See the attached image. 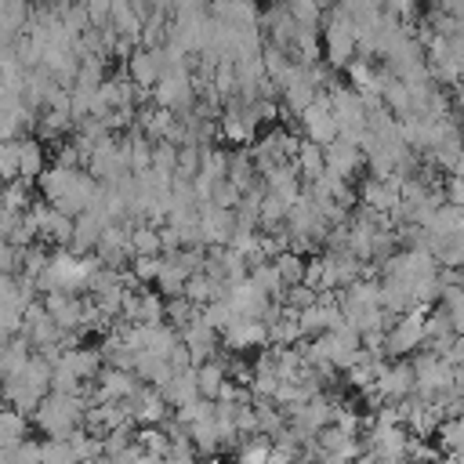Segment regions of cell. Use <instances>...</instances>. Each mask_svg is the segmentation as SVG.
Returning a JSON list of instances; mask_svg holds the SVG:
<instances>
[{"mask_svg": "<svg viewBox=\"0 0 464 464\" xmlns=\"http://www.w3.org/2000/svg\"><path fill=\"white\" fill-rule=\"evenodd\" d=\"M178 156H181L178 145H170V141H156V149H152V167L174 178V170H178Z\"/></svg>", "mask_w": 464, "mask_h": 464, "instance_id": "cell-42", "label": "cell"}, {"mask_svg": "<svg viewBox=\"0 0 464 464\" xmlns=\"http://www.w3.org/2000/svg\"><path fill=\"white\" fill-rule=\"evenodd\" d=\"M102 65H105V58H87V62H80V72H76V83L72 87H80V91H98L105 80H102Z\"/></svg>", "mask_w": 464, "mask_h": 464, "instance_id": "cell-38", "label": "cell"}, {"mask_svg": "<svg viewBox=\"0 0 464 464\" xmlns=\"http://www.w3.org/2000/svg\"><path fill=\"white\" fill-rule=\"evenodd\" d=\"M283 304L286 308H294V312H304V308H312V304H319V290H312V286H290L286 294H283Z\"/></svg>", "mask_w": 464, "mask_h": 464, "instance_id": "cell-44", "label": "cell"}, {"mask_svg": "<svg viewBox=\"0 0 464 464\" xmlns=\"http://www.w3.org/2000/svg\"><path fill=\"white\" fill-rule=\"evenodd\" d=\"M290 14H294L297 25H304V29H319L323 7H319V4H304V0H290Z\"/></svg>", "mask_w": 464, "mask_h": 464, "instance_id": "cell-46", "label": "cell"}, {"mask_svg": "<svg viewBox=\"0 0 464 464\" xmlns=\"http://www.w3.org/2000/svg\"><path fill=\"white\" fill-rule=\"evenodd\" d=\"M134 442L145 450V453H152V457H167L170 450H174V439L163 431V428H141V431H134Z\"/></svg>", "mask_w": 464, "mask_h": 464, "instance_id": "cell-30", "label": "cell"}, {"mask_svg": "<svg viewBox=\"0 0 464 464\" xmlns=\"http://www.w3.org/2000/svg\"><path fill=\"white\" fill-rule=\"evenodd\" d=\"M163 464H196V457H192V442H174V450L163 457Z\"/></svg>", "mask_w": 464, "mask_h": 464, "instance_id": "cell-51", "label": "cell"}, {"mask_svg": "<svg viewBox=\"0 0 464 464\" xmlns=\"http://www.w3.org/2000/svg\"><path fill=\"white\" fill-rule=\"evenodd\" d=\"M102 232H105V225H102L94 214H83V218H76V228H72V243H69V254H76V257H87V250H98V243H102Z\"/></svg>", "mask_w": 464, "mask_h": 464, "instance_id": "cell-16", "label": "cell"}, {"mask_svg": "<svg viewBox=\"0 0 464 464\" xmlns=\"http://www.w3.org/2000/svg\"><path fill=\"white\" fill-rule=\"evenodd\" d=\"M69 446H72L76 460H102V457H105V453H102V439H94L87 428L72 431V435H69Z\"/></svg>", "mask_w": 464, "mask_h": 464, "instance_id": "cell-34", "label": "cell"}, {"mask_svg": "<svg viewBox=\"0 0 464 464\" xmlns=\"http://www.w3.org/2000/svg\"><path fill=\"white\" fill-rule=\"evenodd\" d=\"M301 127H304V138L315 141V145H323V149L341 138V127H337L334 112H330V91H319L315 105L301 112Z\"/></svg>", "mask_w": 464, "mask_h": 464, "instance_id": "cell-4", "label": "cell"}, {"mask_svg": "<svg viewBox=\"0 0 464 464\" xmlns=\"http://www.w3.org/2000/svg\"><path fill=\"white\" fill-rule=\"evenodd\" d=\"M203 319H207L218 334H225V330L236 323V308H232V301H228V297H218V301H210V304L203 308Z\"/></svg>", "mask_w": 464, "mask_h": 464, "instance_id": "cell-33", "label": "cell"}, {"mask_svg": "<svg viewBox=\"0 0 464 464\" xmlns=\"http://www.w3.org/2000/svg\"><path fill=\"white\" fill-rule=\"evenodd\" d=\"M301 334H304V330H301V312H294V308L283 304V315L268 326V341L279 344V348H286V344H294Z\"/></svg>", "mask_w": 464, "mask_h": 464, "instance_id": "cell-23", "label": "cell"}, {"mask_svg": "<svg viewBox=\"0 0 464 464\" xmlns=\"http://www.w3.org/2000/svg\"><path fill=\"white\" fill-rule=\"evenodd\" d=\"M192 80H196L192 72H167V76L156 83V91H152L156 105H160V109H170L174 116L192 112V109H196V83H192Z\"/></svg>", "mask_w": 464, "mask_h": 464, "instance_id": "cell-3", "label": "cell"}, {"mask_svg": "<svg viewBox=\"0 0 464 464\" xmlns=\"http://www.w3.org/2000/svg\"><path fill=\"white\" fill-rule=\"evenodd\" d=\"M69 123H72V112L69 109H47L44 116H40V134L44 138H54V134H65L69 130Z\"/></svg>", "mask_w": 464, "mask_h": 464, "instance_id": "cell-39", "label": "cell"}, {"mask_svg": "<svg viewBox=\"0 0 464 464\" xmlns=\"http://www.w3.org/2000/svg\"><path fill=\"white\" fill-rule=\"evenodd\" d=\"M228 181L246 196L250 188H257V167H254V160H250V152H232V163H228Z\"/></svg>", "mask_w": 464, "mask_h": 464, "instance_id": "cell-25", "label": "cell"}, {"mask_svg": "<svg viewBox=\"0 0 464 464\" xmlns=\"http://www.w3.org/2000/svg\"><path fill=\"white\" fill-rule=\"evenodd\" d=\"M420 344H424V312H410V315L395 319V326L388 330L384 352L406 355V352H413V348H420Z\"/></svg>", "mask_w": 464, "mask_h": 464, "instance_id": "cell-6", "label": "cell"}, {"mask_svg": "<svg viewBox=\"0 0 464 464\" xmlns=\"http://www.w3.org/2000/svg\"><path fill=\"white\" fill-rule=\"evenodd\" d=\"M160 272H163V261H160V257H134V261H130V276H134L138 283L160 279Z\"/></svg>", "mask_w": 464, "mask_h": 464, "instance_id": "cell-48", "label": "cell"}, {"mask_svg": "<svg viewBox=\"0 0 464 464\" xmlns=\"http://www.w3.org/2000/svg\"><path fill=\"white\" fill-rule=\"evenodd\" d=\"M442 192H446V203H450V207L464 210V178H450Z\"/></svg>", "mask_w": 464, "mask_h": 464, "instance_id": "cell-50", "label": "cell"}, {"mask_svg": "<svg viewBox=\"0 0 464 464\" xmlns=\"http://www.w3.org/2000/svg\"><path fill=\"white\" fill-rule=\"evenodd\" d=\"M83 417H87V399L83 395H47L44 399V406L36 410V424L51 435V439H69L72 431H80V424H83Z\"/></svg>", "mask_w": 464, "mask_h": 464, "instance_id": "cell-1", "label": "cell"}, {"mask_svg": "<svg viewBox=\"0 0 464 464\" xmlns=\"http://www.w3.org/2000/svg\"><path fill=\"white\" fill-rule=\"evenodd\" d=\"M297 170H301V178H304V185L308 181H319L323 174H326V149L323 145H315V141H301V149H297Z\"/></svg>", "mask_w": 464, "mask_h": 464, "instance_id": "cell-20", "label": "cell"}, {"mask_svg": "<svg viewBox=\"0 0 464 464\" xmlns=\"http://www.w3.org/2000/svg\"><path fill=\"white\" fill-rule=\"evenodd\" d=\"M377 399H392V402H402L410 399V392H417V366L413 362H392L384 370V377L370 388Z\"/></svg>", "mask_w": 464, "mask_h": 464, "instance_id": "cell-5", "label": "cell"}, {"mask_svg": "<svg viewBox=\"0 0 464 464\" xmlns=\"http://www.w3.org/2000/svg\"><path fill=\"white\" fill-rule=\"evenodd\" d=\"M334 402L326 399V395H315L312 402H304L301 410H294L290 413V428H297L301 435H308V439H315L323 428H330V420H334Z\"/></svg>", "mask_w": 464, "mask_h": 464, "instance_id": "cell-7", "label": "cell"}, {"mask_svg": "<svg viewBox=\"0 0 464 464\" xmlns=\"http://www.w3.org/2000/svg\"><path fill=\"white\" fill-rule=\"evenodd\" d=\"M25 431H29V417L18 413L14 406H7L4 417H0V442H4V450H18L25 442Z\"/></svg>", "mask_w": 464, "mask_h": 464, "instance_id": "cell-24", "label": "cell"}, {"mask_svg": "<svg viewBox=\"0 0 464 464\" xmlns=\"http://www.w3.org/2000/svg\"><path fill=\"white\" fill-rule=\"evenodd\" d=\"M272 460V442L268 435H254L243 450H239V464H268Z\"/></svg>", "mask_w": 464, "mask_h": 464, "instance_id": "cell-41", "label": "cell"}, {"mask_svg": "<svg viewBox=\"0 0 464 464\" xmlns=\"http://www.w3.org/2000/svg\"><path fill=\"white\" fill-rule=\"evenodd\" d=\"M152 141L145 138V134H130L127 138V156H130V170L134 174H141V170H149L152 167Z\"/></svg>", "mask_w": 464, "mask_h": 464, "instance_id": "cell-31", "label": "cell"}, {"mask_svg": "<svg viewBox=\"0 0 464 464\" xmlns=\"http://www.w3.org/2000/svg\"><path fill=\"white\" fill-rule=\"evenodd\" d=\"M181 344L188 348L192 366H203V362H210V355H214V348H218V330L199 315L196 323H188V326L181 330Z\"/></svg>", "mask_w": 464, "mask_h": 464, "instance_id": "cell-8", "label": "cell"}, {"mask_svg": "<svg viewBox=\"0 0 464 464\" xmlns=\"http://www.w3.org/2000/svg\"><path fill=\"white\" fill-rule=\"evenodd\" d=\"M18 163H22V141H4L0 145V170L7 181H18Z\"/></svg>", "mask_w": 464, "mask_h": 464, "instance_id": "cell-43", "label": "cell"}, {"mask_svg": "<svg viewBox=\"0 0 464 464\" xmlns=\"http://www.w3.org/2000/svg\"><path fill=\"white\" fill-rule=\"evenodd\" d=\"M334 424H337L344 435H355V431H359V417L348 413V410H334Z\"/></svg>", "mask_w": 464, "mask_h": 464, "instance_id": "cell-52", "label": "cell"}, {"mask_svg": "<svg viewBox=\"0 0 464 464\" xmlns=\"http://www.w3.org/2000/svg\"><path fill=\"white\" fill-rule=\"evenodd\" d=\"M207 464H225V460H207Z\"/></svg>", "mask_w": 464, "mask_h": 464, "instance_id": "cell-54", "label": "cell"}, {"mask_svg": "<svg viewBox=\"0 0 464 464\" xmlns=\"http://www.w3.org/2000/svg\"><path fill=\"white\" fill-rule=\"evenodd\" d=\"M453 178H464V156L457 160V167H453Z\"/></svg>", "mask_w": 464, "mask_h": 464, "instance_id": "cell-53", "label": "cell"}, {"mask_svg": "<svg viewBox=\"0 0 464 464\" xmlns=\"http://www.w3.org/2000/svg\"><path fill=\"white\" fill-rule=\"evenodd\" d=\"M112 402H123V399H134L141 388H138V381H134V373H127V370H112V366H105L102 373H98V381H94Z\"/></svg>", "mask_w": 464, "mask_h": 464, "instance_id": "cell-15", "label": "cell"}, {"mask_svg": "<svg viewBox=\"0 0 464 464\" xmlns=\"http://www.w3.org/2000/svg\"><path fill=\"white\" fill-rule=\"evenodd\" d=\"M167 319L174 323V330H185L188 323L199 319V312H196V304L188 297H167Z\"/></svg>", "mask_w": 464, "mask_h": 464, "instance_id": "cell-37", "label": "cell"}, {"mask_svg": "<svg viewBox=\"0 0 464 464\" xmlns=\"http://www.w3.org/2000/svg\"><path fill=\"white\" fill-rule=\"evenodd\" d=\"M460 134H464V123H460Z\"/></svg>", "mask_w": 464, "mask_h": 464, "instance_id": "cell-55", "label": "cell"}, {"mask_svg": "<svg viewBox=\"0 0 464 464\" xmlns=\"http://www.w3.org/2000/svg\"><path fill=\"white\" fill-rule=\"evenodd\" d=\"M4 210H11V214H25V210H33L29 207V181H7V192H4Z\"/></svg>", "mask_w": 464, "mask_h": 464, "instance_id": "cell-40", "label": "cell"}, {"mask_svg": "<svg viewBox=\"0 0 464 464\" xmlns=\"http://www.w3.org/2000/svg\"><path fill=\"white\" fill-rule=\"evenodd\" d=\"M40 457H44V464H80L72 446H69V439H44L40 442Z\"/></svg>", "mask_w": 464, "mask_h": 464, "instance_id": "cell-36", "label": "cell"}, {"mask_svg": "<svg viewBox=\"0 0 464 464\" xmlns=\"http://www.w3.org/2000/svg\"><path fill=\"white\" fill-rule=\"evenodd\" d=\"M199 225L207 236V246H228L236 236V210H218V207H199Z\"/></svg>", "mask_w": 464, "mask_h": 464, "instance_id": "cell-9", "label": "cell"}, {"mask_svg": "<svg viewBox=\"0 0 464 464\" xmlns=\"http://www.w3.org/2000/svg\"><path fill=\"white\" fill-rule=\"evenodd\" d=\"M0 265H4V276H22V246L4 243L0 246Z\"/></svg>", "mask_w": 464, "mask_h": 464, "instance_id": "cell-49", "label": "cell"}, {"mask_svg": "<svg viewBox=\"0 0 464 464\" xmlns=\"http://www.w3.org/2000/svg\"><path fill=\"white\" fill-rule=\"evenodd\" d=\"M272 265H276V272L283 276V283H286V290H290V286H301V283H304V268H308V261H304L301 254H294V250H286V254H279V257H276Z\"/></svg>", "mask_w": 464, "mask_h": 464, "instance_id": "cell-29", "label": "cell"}, {"mask_svg": "<svg viewBox=\"0 0 464 464\" xmlns=\"http://www.w3.org/2000/svg\"><path fill=\"white\" fill-rule=\"evenodd\" d=\"M127 76L141 87V91H149L152 83H160L163 80V65H160V51H145V47H138L130 58H127Z\"/></svg>", "mask_w": 464, "mask_h": 464, "instance_id": "cell-12", "label": "cell"}, {"mask_svg": "<svg viewBox=\"0 0 464 464\" xmlns=\"http://www.w3.org/2000/svg\"><path fill=\"white\" fill-rule=\"evenodd\" d=\"M44 308L47 315L62 326V330H80L83 326V312H87V301H80L76 294H47L44 297Z\"/></svg>", "mask_w": 464, "mask_h": 464, "instance_id": "cell-11", "label": "cell"}, {"mask_svg": "<svg viewBox=\"0 0 464 464\" xmlns=\"http://www.w3.org/2000/svg\"><path fill=\"white\" fill-rule=\"evenodd\" d=\"M188 435H192V446H196L199 453H214V450L221 446V431H218V420H203V424H192V428H188Z\"/></svg>", "mask_w": 464, "mask_h": 464, "instance_id": "cell-35", "label": "cell"}, {"mask_svg": "<svg viewBox=\"0 0 464 464\" xmlns=\"http://www.w3.org/2000/svg\"><path fill=\"white\" fill-rule=\"evenodd\" d=\"M58 366H65V370H72L80 381H98V373H102V352H94V348H72V352H65L62 355V362Z\"/></svg>", "mask_w": 464, "mask_h": 464, "instance_id": "cell-19", "label": "cell"}, {"mask_svg": "<svg viewBox=\"0 0 464 464\" xmlns=\"http://www.w3.org/2000/svg\"><path fill=\"white\" fill-rule=\"evenodd\" d=\"M33 218H36L40 236H44L47 243H72V228H76V221L65 218L58 207H51V203H33Z\"/></svg>", "mask_w": 464, "mask_h": 464, "instance_id": "cell-10", "label": "cell"}, {"mask_svg": "<svg viewBox=\"0 0 464 464\" xmlns=\"http://www.w3.org/2000/svg\"><path fill=\"white\" fill-rule=\"evenodd\" d=\"M130 250H134V257H156L160 250H163V243H160V228H152V225H134V232H130Z\"/></svg>", "mask_w": 464, "mask_h": 464, "instance_id": "cell-28", "label": "cell"}, {"mask_svg": "<svg viewBox=\"0 0 464 464\" xmlns=\"http://www.w3.org/2000/svg\"><path fill=\"white\" fill-rule=\"evenodd\" d=\"M243 203V192L232 185V181H221L218 188H214V199H210V207H218V210H236Z\"/></svg>", "mask_w": 464, "mask_h": 464, "instance_id": "cell-47", "label": "cell"}, {"mask_svg": "<svg viewBox=\"0 0 464 464\" xmlns=\"http://www.w3.org/2000/svg\"><path fill=\"white\" fill-rule=\"evenodd\" d=\"M76 174H80V170H65V167H58V163L47 167L44 178H40V196H44V203H58V199H65V196L72 192Z\"/></svg>", "mask_w": 464, "mask_h": 464, "instance_id": "cell-18", "label": "cell"}, {"mask_svg": "<svg viewBox=\"0 0 464 464\" xmlns=\"http://www.w3.org/2000/svg\"><path fill=\"white\" fill-rule=\"evenodd\" d=\"M362 163V149L352 145L348 138H337L334 145H326V170L337 178H348L355 167Z\"/></svg>", "mask_w": 464, "mask_h": 464, "instance_id": "cell-13", "label": "cell"}, {"mask_svg": "<svg viewBox=\"0 0 464 464\" xmlns=\"http://www.w3.org/2000/svg\"><path fill=\"white\" fill-rule=\"evenodd\" d=\"M446 337H457L450 308H442V312H431V315H424V344H428V341H446Z\"/></svg>", "mask_w": 464, "mask_h": 464, "instance_id": "cell-32", "label": "cell"}, {"mask_svg": "<svg viewBox=\"0 0 464 464\" xmlns=\"http://www.w3.org/2000/svg\"><path fill=\"white\" fill-rule=\"evenodd\" d=\"M22 141V163H18V178L22 181H40L44 178V145L40 138H18Z\"/></svg>", "mask_w": 464, "mask_h": 464, "instance_id": "cell-21", "label": "cell"}, {"mask_svg": "<svg viewBox=\"0 0 464 464\" xmlns=\"http://www.w3.org/2000/svg\"><path fill=\"white\" fill-rule=\"evenodd\" d=\"M323 40H326V58L334 69H348L352 65V54L359 47V25L355 18L348 14L344 4L330 7L326 11V29H323Z\"/></svg>", "mask_w": 464, "mask_h": 464, "instance_id": "cell-2", "label": "cell"}, {"mask_svg": "<svg viewBox=\"0 0 464 464\" xmlns=\"http://www.w3.org/2000/svg\"><path fill=\"white\" fill-rule=\"evenodd\" d=\"M221 134H225L232 145H243V141H250V138H254V123L243 116V102H239V98H232V102L225 105Z\"/></svg>", "mask_w": 464, "mask_h": 464, "instance_id": "cell-17", "label": "cell"}, {"mask_svg": "<svg viewBox=\"0 0 464 464\" xmlns=\"http://www.w3.org/2000/svg\"><path fill=\"white\" fill-rule=\"evenodd\" d=\"M188 279H192V276H188L174 257H163V272H160V279H156V283H160V290H163L167 297H185Z\"/></svg>", "mask_w": 464, "mask_h": 464, "instance_id": "cell-27", "label": "cell"}, {"mask_svg": "<svg viewBox=\"0 0 464 464\" xmlns=\"http://www.w3.org/2000/svg\"><path fill=\"white\" fill-rule=\"evenodd\" d=\"M102 362H109L112 370H127V373H134V362H138V355L130 352V344L123 341V337H116V334H109L105 341H102Z\"/></svg>", "mask_w": 464, "mask_h": 464, "instance_id": "cell-22", "label": "cell"}, {"mask_svg": "<svg viewBox=\"0 0 464 464\" xmlns=\"http://www.w3.org/2000/svg\"><path fill=\"white\" fill-rule=\"evenodd\" d=\"M196 381H199V395L218 402V395H221V388H225V362L210 359V362L196 366Z\"/></svg>", "mask_w": 464, "mask_h": 464, "instance_id": "cell-26", "label": "cell"}, {"mask_svg": "<svg viewBox=\"0 0 464 464\" xmlns=\"http://www.w3.org/2000/svg\"><path fill=\"white\" fill-rule=\"evenodd\" d=\"M439 439H442V446L450 450V453H464V417H450L442 428H439Z\"/></svg>", "mask_w": 464, "mask_h": 464, "instance_id": "cell-45", "label": "cell"}, {"mask_svg": "<svg viewBox=\"0 0 464 464\" xmlns=\"http://www.w3.org/2000/svg\"><path fill=\"white\" fill-rule=\"evenodd\" d=\"M225 344L228 348H254V344H268V326L261 319H236L225 330Z\"/></svg>", "mask_w": 464, "mask_h": 464, "instance_id": "cell-14", "label": "cell"}]
</instances>
